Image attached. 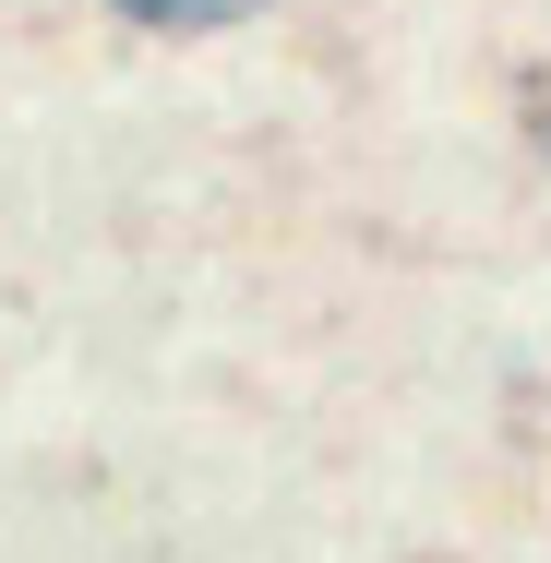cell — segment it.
<instances>
[{"mask_svg":"<svg viewBox=\"0 0 551 563\" xmlns=\"http://www.w3.org/2000/svg\"><path fill=\"white\" fill-rule=\"evenodd\" d=\"M132 24H240L252 0H120Z\"/></svg>","mask_w":551,"mask_h":563,"instance_id":"6da1fadb","label":"cell"}]
</instances>
